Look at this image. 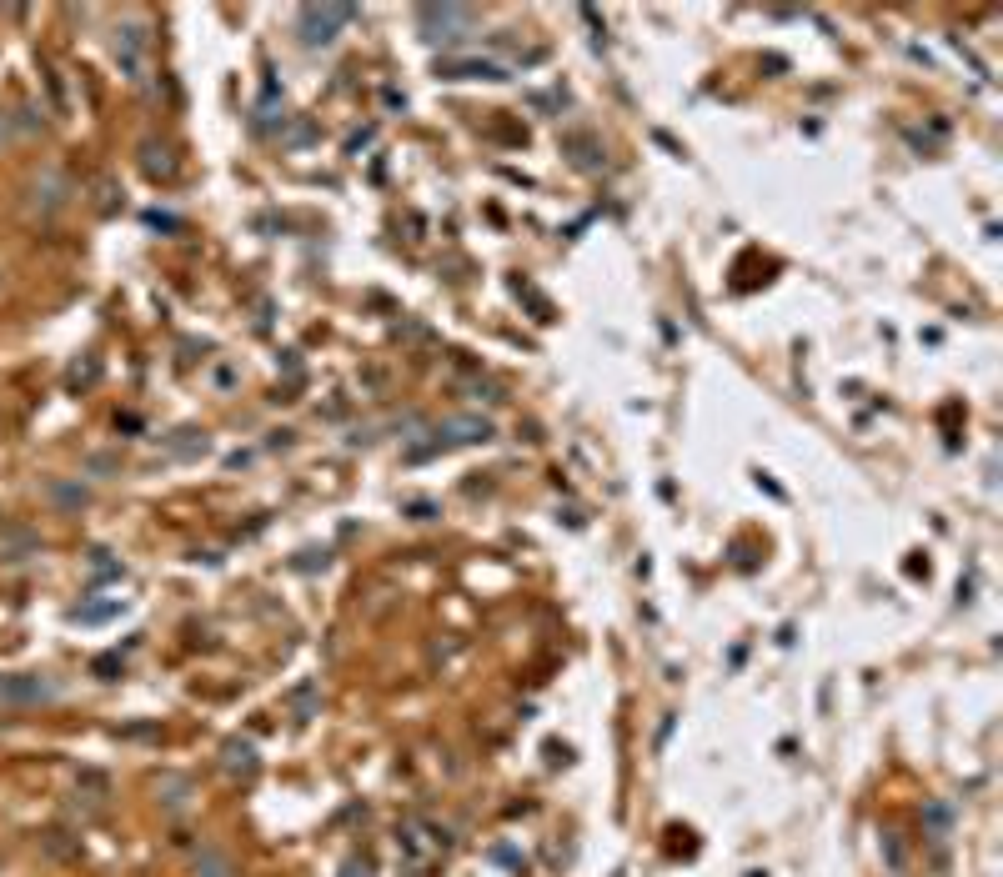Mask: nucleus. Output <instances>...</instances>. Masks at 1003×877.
I'll list each match as a JSON object with an SVG mask.
<instances>
[{
  "label": "nucleus",
  "instance_id": "1",
  "mask_svg": "<svg viewBox=\"0 0 1003 877\" xmlns=\"http://www.w3.org/2000/svg\"><path fill=\"white\" fill-rule=\"evenodd\" d=\"M352 16H357L352 6H306L301 11V41L306 46H331Z\"/></svg>",
  "mask_w": 1003,
  "mask_h": 877
},
{
  "label": "nucleus",
  "instance_id": "2",
  "mask_svg": "<svg viewBox=\"0 0 1003 877\" xmlns=\"http://www.w3.org/2000/svg\"><path fill=\"white\" fill-rule=\"evenodd\" d=\"M492 421H482V416H452V421H442L437 426V442L432 447H462V442H492ZM432 447H422L417 457H427Z\"/></svg>",
  "mask_w": 1003,
  "mask_h": 877
},
{
  "label": "nucleus",
  "instance_id": "3",
  "mask_svg": "<svg viewBox=\"0 0 1003 877\" xmlns=\"http://www.w3.org/2000/svg\"><path fill=\"white\" fill-rule=\"evenodd\" d=\"M417 21H422L427 41H442V31H457V26L467 31V26H472V11H462V6H422Z\"/></svg>",
  "mask_w": 1003,
  "mask_h": 877
},
{
  "label": "nucleus",
  "instance_id": "4",
  "mask_svg": "<svg viewBox=\"0 0 1003 877\" xmlns=\"http://www.w3.org/2000/svg\"><path fill=\"white\" fill-rule=\"evenodd\" d=\"M116 61H121V71H126L131 81L146 76V31H141V26H126V31L116 36Z\"/></svg>",
  "mask_w": 1003,
  "mask_h": 877
},
{
  "label": "nucleus",
  "instance_id": "5",
  "mask_svg": "<svg viewBox=\"0 0 1003 877\" xmlns=\"http://www.w3.org/2000/svg\"><path fill=\"white\" fill-rule=\"evenodd\" d=\"M437 76L442 81H502V71L487 66V61H442Z\"/></svg>",
  "mask_w": 1003,
  "mask_h": 877
},
{
  "label": "nucleus",
  "instance_id": "6",
  "mask_svg": "<svg viewBox=\"0 0 1003 877\" xmlns=\"http://www.w3.org/2000/svg\"><path fill=\"white\" fill-rule=\"evenodd\" d=\"M36 552V537L26 527H6V542H0V562H26Z\"/></svg>",
  "mask_w": 1003,
  "mask_h": 877
},
{
  "label": "nucleus",
  "instance_id": "7",
  "mask_svg": "<svg viewBox=\"0 0 1003 877\" xmlns=\"http://www.w3.org/2000/svg\"><path fill=\"white\" fill-rule=\"evenodd\" d=\"M226 767H241V772H251V767H256V752H251L246 742H231V747H226Z\"/></svg>",
  "mask_w": 1003,
  "mask_h": 877
},
{
  "label": "nucleus",
  "instance_id": "8",
  "mask_svg": "<svg viewBox=\"0 0 1003 877\" xmlns=\"http://www.w3.org/2000/svg\"><path fill=\"white\" fill-rule=\"evenodd\" d=\"M6 697H51V687L46 682H11Z\"/></svg>",
  "mask_w": 1003,
  "mask_h": 877
},
{
  "label": "nucleus",
  "instance_id": "9",
  "mask_svg": "<svg viewBox=\"0 0 1003 877\" xmlns=\"http://www.w3.org/2000/svg\"><path fill=\"white\" fill-rule=\"evenodd\" d=\"M16 136V126H11V116H0V141H11Z\"/></svg>",
  "mask_w": 1003,
  "mask_h": 877
},
{
  "label": "nucleus",
  "instance_id": "10",
  "mask_svg": "<svg viewBox=\"0 0 1003 877\" xmlns=\"http://www.w3.org/2000/svg\"><path fill=\"white\" fill-rule=\"evenodd\" d=\"M0 281H6V271H0Z\"/></svg>",
  "mask_w": 1003,
  "mask_h": 877
}]
</instances>
